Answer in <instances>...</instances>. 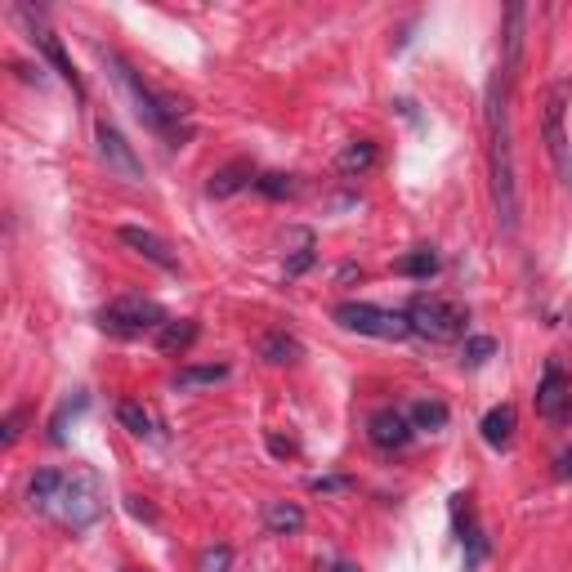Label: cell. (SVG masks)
Here are the masks:
<instances>
[{
	"mask_svg": "<svg viewBox=\"0 0 572 572\" xmlns=\"http://www.w3.org/2000/svg\"><path fill=\"white\" fill-rule=\"evenodd\" d=\"M242 188H255L251 161H228V166H219L215 175H211V184H206V197H233V193H242Z\"/></svg>",
	"mask_w": 572,
	"mask_h": 572,
	"instance_id": "13",
	"label": "cell"
},
{
	"mask_svg": "<svg viewBox=\"0 0 572 572\" xmlns=\"http://www.w3.org/2000/svg\"><path fill=\"white\" fill-rule=\"evenodd\" d=\"M412 434H416L412 416L398 412V407H380V412L367 421V438L380 447V452H398V447H407L412 443Z\"/></svg>",
	"mask_w": 572,
	"mask_h": 572,
	"instance_id": "10",
	"label": "cell"
},
{
	"mask_svg": "<svg viewBox=\"0 0 572 572\" xmlns=\"http://www.w3.org/2000/svg\"><path fill=\"white\" fill-rule=\"evenodd\" d=\"M233 568V550L228 546H206L202 559H197V572H228Z\"/></svg>",
	"mask_w": 572,
	"mask_h": 572,
	"instance_id": "26",
	"label": "cell"
},
{
	"mask_svg": "<svg viewBox=\"0 0 572 572\" xmlns=\"http://www.w3.org/2000/svg\"><path fill=\"white\" fill-rule=\"evenodd\" d=\"M166 309L157 300H143V295H121V300L103 304L99 309V327L108 336H121V340H135L143 331H161L166 327Z\"/></svg>",
	"mask_w": 572,
	"mask_h": 572,
	"instance_id": "4",
	"label": "cell"
},
{
	"mask_svg": "<svg viewBox=\"0 0 572 572\" xmlns=\"http://www.w3.org/2000/svg\"><path fill=\"white\" fill-rule=\"evenodd\" d=\"M269 447H273V456H291V452H295V447H291V443H286V438H278V434H273V438H269Z\"/></svg>",
	"mask_w": 572,
	"mask_h": 572,
	"instance_id": "30",
	"label": "cell"
},
{
	"mask_svg": "<svg viewBox=\"0 0 572 572\" xmlns=\"http://www.w3.org/2000/svg\"><path fill=\"white\" fill-rule=\"evenodd\" d=\"M412 425L416 429H429V434H438V429H447V421H452V412H447V403H438V398H421V403L412 407Z\"/></svg>",
	"mask_w": 572,
	"mask_h": 572,
	"instance_id": "20",
	"label": "cell"
},
{
	"mask_svg": "<svg viewBox=\"0 0 572 572\" xmlns=\"http://www.w3.org/2000/svg\"><path fill=\"white\" fill-rule=\"evenodd\" d=\"M568 99H572V85L555 81L546 90V112H541V139H546L550 152V166H555L559 184L572 188V143H568Z\"/></svg>",
	"mask_w": 572,
	"mask_h": 572,
	"instance_id": "3",
	"label": "cell"
},
{
	"mask_svg": "<svg viewBox=\"0 0 572 572\" xmlns=\"http://www.w3.org/2000/svg\"><path fill=\"white\" fill-rule=\"evenodd\" d=\"M523 23H528V9L523 5H510L505 9V32H501V72L505 76H519V63H523Z\"/></svg>",
	"mask_w": 572,
	"mask_h": 572,
	"instance_id": "12",
	"label": "cell"
},
{
	"mask_svg": "<svg viewBox=\"0 0 572 572\" xmlns=\"http://www.w3.org/2000/svg\"><path fill=\"white\" fill-rule=\"evenodd\" d=\"M219 380H228V367H219V362H215V367H184L175 376V389H184V394H188V389L219 385Z\"/></svg>",
	"mask_w": 572,
	"mask_h": 572,
	"instance_id": "23",
	"label": "cell"
},
{
	"mask_svg": "<svg viewBox=\"0 0 572 572\" xmlns=\"http://www.w3.org/2000/svg\"><path fill=\"white\" fill-rule=\"evenodd\" d=\"M260 358L269 367H286V362H300V340L286 336V331H264L260 336Z\"/></svg>",
	"mask_w": 572,
	"mask_h": 572,
	"instance_id": "16",
	"label": "cell"
},
{
	"mask_svg": "<svg viewBox=\"0 0 572 572\" xmlns=\"http://www.w3.org/2000/svg\"><path fill=\"white\" fill-rule=\"evenodd\" d=\"M94 143H99V161L108 166V175L126 179V184H143V161L135 157V148H130L126 135H121L112 121L94 126Z\"/></svg>",
	"mask_w": 572,
	"mask_h": 572,
	"instance_id": "7",
	"label": "cell"
},
{
	"mask_svg": "<svg viewBox=\"0 0 572 572\" xmlns=\"http://www.w3.org/2000/svg\"><path fill=\"white\" fill-rule=\"evenodd\" d=\"M197 336H202V327H197L193 318H170L166 327L157 331V349L161 354H188V349L197 345Z\"/></svg>",
	"mask_w": 572,
	"mask_h": 572,
	"instance_id": "14",
	"label": "cell"
},
{
	"mask_svg": "<svg viewBox=\"0 0 572 572\" xmlns=\"http://www.w3.org/2000/svg\"><path fill=\"white\" fill-rule=\"evenodd\" d=\"M559 474H564V479H572V447L564 456H559Z\"/></svg>",
	"mask_w": 572,
	"mask_h": 572,
	"instance_id": "31",
	"label": "cell"
},
{
	"mask_svg": "<svg viewBox=\"0 0 572 572\" xmlns=\"http://www.w3.org/2000/svg\"><path fill=\"white\" fill-rule=\"evenodd\" d=\"M407 322H412L416 336L425 340H456L465 331V309L456 300H443V295H416L407 304Z\"/></svg>",
	"mask_w": 572,
	"mask_h": 572,
	"instance_id": "6",
	"label": "cell"
},
{
	"mask_svg": "<svg viewBox=\"0 0 572 572\" xmlns=\"http://www.w3.org/2000/svg\"><path fill=\"white\" fill-rule=\"evenodd\" d=\"M510 85L501 68L488 81V166H492V206L501 233L519 228V179H514V135H510Z\"/></svg>",
	"mask_w": 572,
	"mask_h": 572,
	"instance_id": "1",
	"label": "cell"
},
{
	"mask_svg": "<svg viewBox=\"0 0 572 572\" xmlns=\"http://www.w3.org/2000/svg\"><path fill=\"white\" fill-rule=\"evenodd\" d=\"M313 260H318V255H313V237H309V242H304L300 251H295L291 260H286V278H300L304 269H313Z\"/></svg>",
	"mask_w": 572,
	"mask_h": 572,
	"instance_id": "27",
	"label": "cell"
},
{
	"mask_svg": "<svg viewBox=\"0 0 572 572\" xmlns=\"http://www.w3.org/2000/svg\"><path fill=\"white\" fill-rule=\"evenodd\" d=\"M309 488L313 492H349V488H354V479H313Z\"/></svg>",
	"mask_w": 572,
	"mask_h": 572,
	"instance_id": "29",
	"label": "cell"
},
{
	"mask_svg": "<svg viewBox=\"0 0 572 572\" xmlns=\"http://www.w3.org/2000/svg\"><path fill=\"white\" fill-rule=\"evenodd\" d=\"M376 157H380L376 143H371V139H354V143H349V148L336 157V166H340V175L358 179V175H367V170L376 166Z\"/></svg>",
	"mask_w": 572,
	"mask_h": 572,
	"instance_id": "18",
	"label": "cell"
},
{
	"mask_svg": "<svg viewBox=\"0 0 572 572\" xmlns=\"http://www.w3.org/2000/svg\"><path fill=\"white\" fill-rule=\"evenodd\" d=\"M327 572H358V568H354V564H331Z\"/></svg>",
	"mask_w": 572,
	"mask_h": 572,
	"instance_id": "32",
	"label": "cell"
},
{
	"mask_svg": "<svg viewBox=\"0 0 572 572\" xmlns=\"http://www.w3.org/2000/svg\"><path fill=\"white\" fill-rule=\"evenodd\" d=\"M331 318H336L345 331H358V336H371V340H407V336H412V322H407V313L380 309V304H367V300L336 304V313H331Z\"/></svg>",
	"mask_w": 572,
	"mask_h": 572,
	"instance_id": "5",
	"label": "cell"
},
{
	"mask_svg": "<svg viewBox=\"0 0 572 572\" xmlns=\"http://www.w3.org/2000/svg\"><path fill=\"white\" fill-rule=\"evenodd\" d=\"M255 193L269 197V202H282V197L300 193V184H295V175H278V170H269V175H255Z\"/></svg>",
	"mask_w": 572,
	"mask_h": 572,
	"instance_id": "22",
	"label": "cell"
},
{
	"mask_svg": "<svg viewBox=\"0 0 572 572\" xmlns=\"http://www.w3.org/2000/svg\"><path fill=\"white\" fill-rule=\"evenodd\" d=\"M23 421H27V412H23V407H14V412L5 416V425H0V443L14 447V443H18V434H23Z\"/></svg>",
	"mask_w": 572,
	"mask_h": 572,
	"instance_id": "28",
	"label": "cell"
},
{
	"mask_svg": "<svg viewBox=\"0 0 572 572\" xmlns=\"http://www.w3.org/2000/svg\"><path fill=\"white\" fill-rule=\"evenodd\" d=\"M117 237H121V242H126L135 255H143L148 264H157L161 273H179V255L170 251V242H166V237H157L152 228L121 224V228H117Z\"/></svg>",
	"mask_w": 572,
	"mask_h": 572,
	"instance_id": "9",
	"label": "cell"
},
{
	"mask_svg": "<svg viewBox=\"0 0 572 572\" xmlns=\"http://www.w3.org/2000/svg\"><path fill=\"white\" fill-rule=\"evenodd\" d=\"M23 18H27V23H32V41H36V50L45 54V63H50V68H54V76H59L63 85H72V94H76V99H85V81H81V72L72 68V59H68V50H63V41H59V36H54L45 23H36V18H32V9H23Z\"/></svg>",
	"mask_w": 572,
	"mask_h": 572,
	"instance_id": "8",
	"label": "cell"
},
{
	"mask_svg": "<svg viewBox=\"0 0 572 572\" xmlns=\"http://www.w3.org/2000/svg\"><path fill=\"white\" fill-rule=\"evenodd\" d=\"M117 421L126 425L135 438H152V434H157V421H152V412L143 403H121L117 407Z\"/></svg>",
	"mask_w": 572,
	"mask_h": 572,
	"instance_id": "21",
	"label": "cell"
},
{
	"mask_svg": "<svg viewBox=\"0 0 572 572\" xmlns=\"http://www.w3.org/2000/svg\"><path fill=\"white\" fill-rule=\"evenodd\" d=\"M81 412H85V394H76L72 403H63L59 412H54V421H50V438H54V443H63V438H68V421H76Z\"/></svg>",
	"mask_w": 572,
	"mask_h": 572,
	"instance_id": "24",
	"label": "cell"
},
{
	"mask_svg": "<svg viewBox=\"0 0 572 572\" xmlns=\"http://www.w3.org/2000/svg\"><path fill=\"white\" fill-rule=\"evenodd\" d=\"M492 354H497V340H492V336H470V340H465V349H461L465 367H483Z\"/></svg>",
	"mask_w": 572,
	"mask_h": 572,
	"instance_id": "25",
	"label": "cell"
},
{
	"mask_svg": "<svg viewBox=\"0 0 572 572\" xmlns=\"http://www.w3.org/2000/svg\"><path fill=\"white\" fill-rule=\"evenodd\" d=\"M27 505L50 519H59L63 528L81 532L103 514L99 483L90 470H36L27 479Z\"/></svg>",
	"mask_w": 572,
	"mask_h": 572,
	"instance_id": "2",
	"label": "cell"
},
{
	"mask_svg": "<svg viewBox=\"0 0 572 572\" xmlns=\"http://www.w3.org/2000/svg\"><path fill=\"white\" fill-rule=\"evenodd\" d=\"M572 407V380L568 371L559 367V362H546V376H541L537 385V412L546 416V421H559Z\"/></svg>",
	"mask_w": 572,
	"mask_h": 572,
	"instance_id": "11",
	"label": "cell"
},
{
	"mask_svg": "<svg viewBox=\"0 0 572 572\" xmlns=\"http://www.w3.org/2000/svg\"><path fill=\"white\" fill-rule=\"evenodd\" d=\"M394 273L398 278H412V282H429L438 273V255L434 251H412L403 260H394Z\"/></svg>",
	"mask_w": 572,
	"mask_h": 572,
	"instance_id": "19",
	"label": "cell"
},
{
	"mask_svg": "<svg viewBox=\"0 0 572 572\" xmlns=\"http://www.w3.org/2000/svg\"><path fill=\"white\" fill-rule=\"evenodd\" d=\"M479 434H483V443H488V447H510V438H514V407L510 403L492 407V412L483 416Z\"/></svg>",
	"mask_w": 572,
	"mask_h": 572,
	"instance_id": "17",
	"label": "cell"
},
{
	"mask_svg": "<svg viewBox=\"0 0 572 572\" xmlns=\"http://www.w3.org/2000/svg\"><path fill=\"white\" fill-rule=\"evenodd\" d=\"M264 528H269L273 537H295V532L304 528V510L295 501H269L264 505Z\"/></svg>",
	"mask_w": 572,
	"mask_h": 572,
	"instance_id": "15",
	"label": "cell"
}]
</instances>
